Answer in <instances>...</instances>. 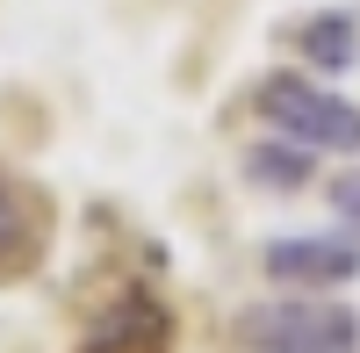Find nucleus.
<instances>
[{"mask_svg": "<svg viewBox=\"0 0 360 353\" xmlns=\"http://www.w3.org/2000/svg\"><path fill=\"white\" fill-rule=\"evenodd\" d=\"M295 58L310 72H353L360 65V15L353 8H317L295 22Z\"/></svg>", "mask_w": 360, "mask_h": 353, "instance_id": "0eeeda50", "label": "nucleus"}, {"mask_svg": "<svg viewBox=\"0 0 360 353\" xmlns=\"http://www.w3.org/2000/svg\"><path fill=\"white\" fill-rule=\"evenodd\" d=\"M259 274L274 288H295V296L346 288V281H360V238H346V231H281V238L259 245Z\"/></svg>", "mask_w": 360, "mask_h": 353, "instance_id": "7ed1b4c3", "label": "nucleus"}, {"mask_svg": "<svg viewBox=\"0 0 360 353\" xmlns=\"http://www.w3.org/2000/svg\"><path fill=\"white\" fill-rule=\"evenodd\" d=\"M238 173H245V188H259V195H303V188H317V152L266 130V137H252L245 152H238Z\"/></svg>", "mask_w": 360, "mask_h": 353, "instance_id": "423d86ee", "label": "nucleus"}, {"mask_svg": "<svg viewBox=\"0 0 360 353\" xmlns=\"http://www.w3.org/2000/svg\"><path fill=\"white\" fill-rule=\"evenodd\" d=\"M238 353H360V310L339 296H266L231 317Z\"/></svg>", "mask_w": 360, "mask_h": 353, "instance_id": "f257e3e1", "label": "nucleus"}, {"mask_svg": "<svg viewBox=\"0 0 360 353\" xmlns=\"http://www.w3.org/2000/svg\"><path fill=\"white\" fill-rule=\"evenodd\" d=\"M51 245V195L0 159V281H22Z\"/></svg>", "mask_w": 360, "mask_h": 353, "instance_id": "20e7f679", "label": "nucleus"}, {"mask_svg": "<svg viewBox=\"0 0 360 353\" xmlns=\"http://www.w3.org/2000/svg\"><path fill=\"white\" fill-rule=\"evenodd\" d=\"M259 115L274 137H295V144L332 152V159H360V101L332 94L324 79L295 72V65H274L259 79Z\"/></svg>", "mask_w": 360, "mask_h": 353, "instance_id": "f03ea898", "label": "nucleus"}, {"mask_svg": "<svg viewBox=\"0 0 360 353\" xmlns=\"http://www.w3.org/2000/svg\"><path fill=\"white\" fill-rule=\"evenodd\" d=\"M324 202H332V217H339V224L360 231V159H353L346 173H332V181H324Z\"/></svg>", "mask_w": 360, "mask_h": 353, "instance_id": "6e6552de", "label": "nucleus"}, {"mask_svg": "<svg viewBox=\"0 0 360 353\" xmlns=\"http://www.w3.org/2000/svg\"><path fill=\"white\" fill-rule=\"evenodd\" d=\"M79 353H173V310L152 288H123V296L86 325Z\"/></svg>", "mask_w": 360, "mask_h": 353, "instance_id": "39448f33", "label": "nucleus"}]
</instances>
